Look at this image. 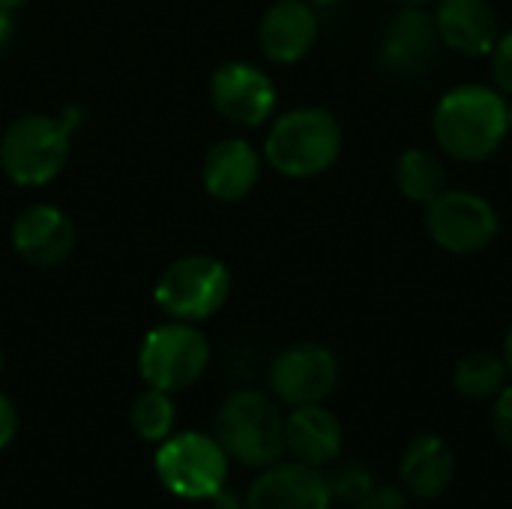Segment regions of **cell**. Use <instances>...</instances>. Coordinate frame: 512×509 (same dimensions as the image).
<instances>
[{
    "label": "cell",
    "mask_w": 512,
    "mask_h": 509,
    "mask_svg": "<svg viewBox=\"0 0 512 509\" xmlns=\"http://www.w3.org/2000/svg\"><path fill=\"white\" fill-rule=\"evenodd\" d=\"M159 483L180 501H213L228 486L231 459L213 432H174L153 453Z\"/></svg>",
    "instance_id": "obj_6"
},
{
    "label": "cell",
    "mask_w": 512,
    "mask_h": 509,
    "mask_svg": "<svg viewBox=\"0 0 512 509\" xmlns=\"http://www.w3.org/2000/svg\"><path fill=\"white\" fill-rule=\"evenodd\" d=\"M3 363H6V357H3V348H0V372H3Z\"/></svg>",
    "instance_id": "obj_33"
},
{
    "label": "cell",
    "mask_w": 512,
    "mask_h": 509,
    "mask_svg": "<svg viewBox=\"0 0 512 509\" xmlns=\"http://www.w3.org/2000/svg\"><path fill=\"white\" fill-rule=\"evenodd\" d=\"M489 72H492V87L501 90L507 99L512 96V27L501 30L492 51H489Z\"/></svg>",
    "instance_id": "obj_23"
},
{
    "label": "cell",
    "mask_w": 512,
    "mask_h": 509,
    "mask_svg": "<svg viewBox=\"0 0 512 509\" xmlns=\"http://www.w3.org/2000/svg\"><path fill=\"white\" fill-rule=\"evenodd\" d=\"M507 117H510V132H512V96L507 99Z\"/></svg>",
    "instance_id": "obj_32"
},
{
    "label": "cell",
    "mask_w": 512,
    "mask_h": 509,
    "mask_svg": "<svg viewBox=\"0 0 512 509\" xmlns=\"http://www.w3.org/2000/svg\"><path fill=\"white\" fill-rule=\"evenodd\" d=\"M18 435V408L15 402L0 390V453L15 441Z\"/></svg>",
    "instance_id": "obj_26"
},
{
    "label": "cell",
    "mask_w": 512,
    "mask_h": 509,
    "mask_svg": "<svg viewBox=\"0 0 512 509\" xmlns=\"http://www.w3.org/2000/svg\"><path fill=\"white\" fill-rule=\"evenodd\" d=\"M324 480H327V489H330V498H333V507H354L372 486H375V477L372 471L363 465V462H342L336 459L330 468H324Z\"/></svg>",
    "instance_id": "obj_22"
},
{
    "label": "cell",
    "mask_w": 512,
    "mask_h": 509,
    "mask_svg": "<svg viewBox=\"0 0 512 509\" xmlns=\"http://www.w3.org/2000/svg\"><path fill=\"white\" fill-rule=\"evenodd\" d=\"M501 357H504V363H507V369H510V378H512V324L507 327V336H504V348H501Z\"/></svg>",
    "instance_id": "obj_28"
},
{
    "label": "cell",
    "mask_w": 512,
    "mask_h": 509,
    "mask_svg": "<svg viewBox=\"0 0 512 509\" xmlns=\"http://www.w3.org/2000/svg\"><path fill=\"white\" fill-rule=\"evenodd\" d=\"M342 378V363L321 342H294L282 348L267 369L270 396L285 408L327 402Z\"/></svg>",
    "instance_id": "obj_9"
},
{
    "label": "cell",
    "mask_w": 512,
    "mask_h": 509,
    "mask_svg": "<svg viewBox=\"0 0 512 509\" xmlns=\"http://www.w3.org/2000/svg\"><path fill=\"white\" fill-rule=\"evenodd\" d=\"M510 381L501 351H468L453 369V390L468 402H492Z\"/></svg>",
    "instance_id": "obj_20"
},
{
    "label": "cell",
    "mask_w": 512,
    "mask_h": 509,
    "mask_svg": "<svg viewBox=\"0 0 512 509\" xmlns=\"http://www.w3.org/2000/svg\"><path fill=\"white\" fill-rule=\"evenodd\" d=\"M213 438L231 462L261 471L285 456V414L261 390H234L213 414Z\"/></svg>",
    "instance_id": "obj_4"
},
{
    "label": "cell",
    "mask_w": 512,
    "mask_h": 509,
    "mask_svg": "<svg viewBox=\"0 0 512 509\" xmlns=\"http://www.w3.org/2000/svg\"><path fill=\"white\" fill-rule=\"evenodd\" d=\"M432 18L441 45L462 57H486L501 33L498 12L489 0H435Z\"/></svg>",
    "instance_id": "obj_18"
},
{
    "label": "cell",
    "mask_w": 512,
    "mask_h": 509,
    "mask_svg": "<svg viewBox=\"0 0 512 509\" xmlns=\"http://www.w3.org/2000/svg\"><path fill=\"white\" fill-rule=\"evenodd\" d=\"M12 30H15V15H12V12H6V9H0V51L9 45Z\"/></svg>",
    "instance_id": "obj_27"
},
{
    "label": "cell",
    "mask_w": 512,
    "mask_h": 509,
    "mask_svg": "<svg viewBox=\"0 0 512 509\" xmlns=\"http://www.w3.org/2000/svg\"><path fill=\"white\" fill-rule=\"evenodd\" d=\"M393 180L405 201L426 207L447 189V168L441 153L429 147H405L393 165Z\"/></svg>",
    "instance_id": "obj_19"
},
{
    "label": "cell",
    "mask_w": 512,
    "mask_h": 509,
    "mask_svg": "<svg viewBox=\"0 0 512 509\" xmlns=\"http://www.w3.org/2000/svg\"><path fill=\"white\" fill-rule=\"evenodd\" d=\"M312 6H318V9H330V6H339L342 0H309Z\"/></svg>",
    "instance_id": "obj_31"
},
{
    "label": "cell",
    "mask_w": 512,
    "mask_h": 509,
    "mask_svg": "<svg viewBox=\"0 0 512 509\" xmlns=\"http://www.w3.org/2000/svg\"><path fill=\"white\" fill-rule=\"evenodd\" d=\"M231 285L234 279L225 261L204 252H192L174 258L159 273L153 285V303L171 321L201 324L225 309Z\"/></svg>",
    "instance_id": "obj_5"
},
{
    "label": "cell",
    "mask_w": 512,
    "mask_h": 509,
    "mask_svg": "<svg viewBox=\"0 0 512 509\" xmlns=\"http://www.w3.org/2000/svg\"><path fill=\"white\" fill-rule=\"evenodd\" d=\"M174 423H177L174 399L171 393H162L156 387H144L129 405V426L147 444H162L168 435H174Z\"/></svg>",
    "instance_id": "obj_21"
},
{
    "label": "cell",
    "mask_w": 512,
    "mask_h": 509,
    "mask_svg": "<svg viewBox=\"0 0 512 509\" xmlns=\"http://www.w3.org/2000/svg\"><path fill=\"white\" fill-rule=\"evenodd\" d=\"M210 105L234 126L258 129L273 120L279 90L273 78L249 60H225L213 69L207 84Z\"/></svg>",
    "instance_id": "obj_11"
},
{
    "label": "cell",
    "mask_w": 512,
    "mask_h": 509,
    "mask_svg": "<svg viewBox=\"0 0 512 509\" xmlns=\"http://www.w3.org/2000/svg\"><path fill=\"white\" fill-rule=\"evenodd\" d=\"M27 3H30V0H0V9H6V12H12V15H15V12H18V9H24Z\"/></svg>",
    "instance_id": "obj_29"
},
{
    "label": "cell",
    "mask_w": 512,
    "mask_h": 509,
    "mask_svg": "<svg viewBox=\"0 0 512 509\" xmlns=\"http://www.w3.org/2000/svg\"><path fill=\"white\" fill-rule=\"evenodd\" d=\"M510 180H512V168H510Z\"/></svg>",
    "instance_id": "obj_34"
},
{
    "label": "cell",
    "mask_w": 512,
    "mask_h": 509,
    "mask_svg": "<svg viewBox=\"0 0 512 509\" xmlns=\"http://www.w3.org/2000/svg\"><path fill=\"white\" fill-rule=\"evenodd\" d=\"M441 36L426 6H396L378 36V66L396 81L423 78L441 51Z\"/></svg>",
    "instance_id": "obj_10"
},
{
    "label": "cell",
    "mask_w": 512,
    "mask_h": 509,
    "mask_svg": "<svg viewBox=\"0 0 512 509\" xmlns=\"http://www.w3.org/2000/svg\"><path fill=\"white\" fill-rule=\"evenodd\" d=\"M264 156L246 138H222L216 141L201 162V186L219 204H237L249 198L261 180Z\"/></svg>",
    "instance_id": "obj_15"
},
{
    "label": "cell",
    "mask_w": 512,
    "mask_h": 509,
    "mask_svg": "<svg viewBox=\"0 0 512 509\" xmlns=\"http://www.w3.org/2000/svg\"><path fill=\"white\" fill-rule=\"evenodd\" d=\"M243 509H333L324 471L303 462H273L258 471L243 495Z\"/></svg>",
    "instance_id": "obj_13"
},
{
    "label": "cell",
    "mask_w": 512,
    "mask_h": 509,
    "mask_svg": "<svg viewBox=\"0 0 512 509\" xmlns=\"http://www.w3.org/2000/svg\"><path fill=\"white\" fill-rule=\"evenodd\" d=\"M9 243L15 255L39 270L60 267L72 258L78 231L66 210L48 201H33L9 225Z\"/></svg>",
    "instance_id": "obj_12"
},
{
    "label": "cell",
    "mask_w": 512,
    "mask_h": 509,
    "mask_svg": "<svg viewBox=\"0 0 512 509\" xmlns=\"http://www.w3.org/2000/svg\"><path fill=\"white\" fill-rule=\"evenodd\" d=\"M429 240L450 255H477L501 234L498 207L474 189H444L426 204L423 216Z\"/></svg>",
    "instance_id": "obj_8"
},
{
    "label": "cell",
    "mask_w": 512,
    "mask_h": 509,
    "mask_svg": "<svg viewBox=\"0 0 512 509\" xmlns=\"http://www.w3.org/2000/svg\"><path fill=\"white\" fill-rule=\"evenodd\" d=\"M318 36L321 15L309 0H276L258 21V48L276 66H294L306 60Z\"/></svg>",
    "instance_id": "obj_14"
},
{
    "label": "cell",
    "mask_w": 512,
    "mask_h": 509,
    "mask_svg": "<svg viewBox=\"0 0 512 509\" xmlns=\"http://www.w3.org/2000/svg\"><path fill=\"white\" fill-rule=\"evenodd\" d=\"M396 6H426V3H435V0H390Z\"/></svg>",
    "instance_id": "obj_30"
},
{
    "label": "cell",
    "mask_w": 512,
    "mask_h": 509,
    "mask_svg": "<svg viewBox=\"0 0 512 509\" xmlns=\"http://www.w3.org/2000/svg\"><path fill=\"white\" fill-rule=\"evenodd\" d=\"M492 435L512 453V381L492 399Z\"/></svg>",
    "instance_id": "obj_24"
},
{
    "label": "cell",
    "mask_w": 512,
    "mask_h": 509,
    "mask_svg": "<svg viewBox=\"0 0 512 509\" xmlns=\"http://www.w3.org/2000/svg\"><path fill=\"white\" fill-rule=\"evenodd\" d=\"M81 111L63 108L60 114L30 111L15 117L0 135V171L21 189H42L54 183L72 156V132Z\"/></svg>",
    "instance_id": "obj_3"
},
{
    "label": "cell",
    "mask_w": 512,
    "mask_h": 509,
    "mask_svg": "<svg viewBox=\"0 0 512 509\" xmlns=\"http://www.w3.org/2000/svg\"><path fill=\"white\" fill-rule=\"evenodd\" d=\"M342 147L345 132L330 108L297 105L270 120L261 156L279 177L312 180L339 162Z\"/></svg>",
    "instance_id": "obj_2"
},
{
    "label": "cell",
    "mask_w": 512,
    "mask_h": 509,
    "mask_svg": "<svg viewBox=\"0 0 512 509\" xmlns=\"http://www.w3.org/2000/svg\"><path fill=\"white\" fill-rule=\"evenodd\" d=\"M408 507V495L402 486L393 483H375L357 504L351 509H405Z\"/></svg>",
    "instance_id": "obj_25"
},
{
    "label": "cell",
    "mask_w": 512,
    "mask_h": 509,
    "mask_svg": "<svg viewBox=\"0 0 512 509\" xmlns=\"http://www.w3.org/2000/svg\"><path fill=\"white\" fill-rule=\"evenodd\" d=\"M456 480V450L447 438L423 432L408 441L399 459V486L408 498L432 504L447 495Z\"/></svg>",
    "instance_id": "obj_16"
},
{
    "label": "cell",
    "mask_w": 512,
    "mask_h": 509,
    "mask_svg": "<svg viewBox=\"0 0 512 509\" xmlns=\"http://www.w3.org/2000/svg\"><path fill=\"white\" fill-rule=\"evenodd\" d=\"M345 429L342 420L324 405H300L285 414V453L309 468H330L342 459Z\"/></svg>",
    "instance_id": "obj_17"
},
{
    "label": "cell",
    "mask_w": 512,
    "mask_h": 509,
    "mask_svg": "<svg viewBox=\"0 0 512 509\" xmlns=\"http://www.w3.org/2000/svg\"><path fill=\"white\" fill-rule=\"evenodd\" d=\"M210 342L198 324L189 321H165L138 345V375L147 387L162 393H183L195 387L210 369Z\"/></svg>",
    "instance_id": "obj_7"
},
{
    "label": "cell",
    "mask_w": 512,
    "mask_h": 509,
    "mask_svg": "<svg viewBox=\"0 0 512 509\" xmlns=\"http://www.w3.org/2000/svg\"><path fill=\"white\" fill-rule=\"evenodd\" d=\"M510 135L507 96L492 84H456L432 108V138L456 162H486Z\"/></svg>",
    "instance_id": "obj_1"
}]
</instances>
